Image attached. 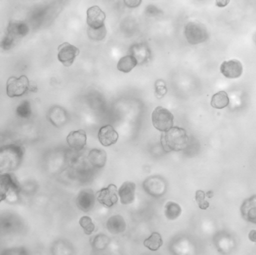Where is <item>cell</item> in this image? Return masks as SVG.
<instances>
[{"mask_svg": "<svg viewBox=\"0 0 256 255\" xmlns=\"http://www.w3.org/2000/svg\"><path fill=\"white\" fill-rule=\"evenodd\" d=\"M19 190L16 179L10 174H0V202L6 200L10 193Z\"/></svg>", "mask_w": 256, "mask_h": 255, "instance_id": "cell-8", "label": "cell"}, {"mask_svg": "<svg viewBox=\"0 0 256 255\" xmlns=\"http://www.w3.org/2000/svg\"><path fill=\"white\" fill-rule=\"evenodd\" d=\"M36 85H32L26 76H12L8 79L6 85L7 95L10 97H21L28 91H36Z\"/></svg>", "mask_w": 256, "mask_h": 255, "instance_id": "cell-3", "label": "cell"}, {"mask_svg": "<svg viewBox=\"0 0 256 255\" xmlns=\"http://www.w3.org/2000/svg\"><path fill=\"white\" fill-rule=\"evenodd\" d=\"M86 22L90 28H99L104 26L106 14L98 6L94 5L87 10Z\"/></svg>", "mask_w": 256, "mask_h": 255, "instance_id": "cell-10", "label": "cell"}, {"mask_svg": "<svg viewBox=\"0 0 256 255\" xmlns=\"http://www.w3.org/2000/svg\"><path fill=\"white\" fill-rule=\"evenodd\" d=\"M240 212L246 221L256 225V196L244 201L240 208Z\"/></svg>", "mask_w": 256, "mask_h": 255, "instance_id": "cell-15", "label": "cell"}, {"mask_svg": "<svg viewBox=\"0 0 256 255\" xmlns=\"http://www.w3.org/2000/svg\"><path fill=\"white\" fill-rule=\"evenodd\" d=\"M87 33H88V37L92 40H102L106 37V27H105V25L99 28H92L88 27V29H87Z\"/></svg>", "mask_w": 256, "mask_h": 255, "instance_id": "cell-27", "label": "cell"}, {"mask_svg": "<svg viewBox=\"0 0 256 255\" xmlns=\"http://www.w3.org/2000/svg\"><path fill=\"white\" fill-rule=\"evenodd\" d=\"M210 104H212V107L215 108V109H224L230 104V98H228V94L226 91H219L212 97Z\"/></svg>", "mask_w": 256, "mask_h": 255, "instance_id": "cell-22", "label": "cell"}, {"mask_svg": "<svg viewBox=\"0 0 256 255\" xmlns=\"http://www.w3.org/2000/svg\"><path fill=\"white\" fill-rule=\"evenodd\" d=\"M243 65L237 59L228 60L222 62L220 66V72L228 79H237L243 73Z\"/></svg>", "mask_w": 256, "mask_h": 255, "instance_id": "cell-11", "label": "cell"}, {"mask_svg": "<svg viewBox=\"0 0 256 255\" xmlns=\"http://www.w3.org/2000/svg\"><path fill=\"white\" fill-rule=\"evenodd\" d=\"M106 227L112 235H120L126 231V223L122 217L116 215L109 219Z\"/></svg>", "mask_w": 256, "mask_h": 255, "instance_id": "cell-19", "label": "cell"}, {"mask_svg": "<svg viewBox=\"0 0 256 255\" xmlns=\"http://www.w3.org/2000/svg\"><path fill=\"white\" fill-rule=\"evenodd\" d=\"M124 4L128 7L134 8L138 7L141 4L142 0H124Z\"/></svg>", "mask_w": 256, "mask_h": 255, "instance_id": "cell-32", "label": "cell"}, {"mask_svg": "<svg viewBox=\"0 0 256 255\" xmlns=\"http://www.w3.org/2000/svg\"><path fill=\"white\" fill-rule=\"evenodd\" d=\"M164 244L160 235L156 232H154L148 238L144 241V246L150 251H158Z\"/></svg>", "mask_w": 256, "mask_h": 255, "instance_id": "cell-24", "label": "cell"}, {"mask_svg": "<svg viewBox=\"0 0 256 255\" xmlns=\"http://www.w3.org/2000/svg\"><path fill=\"white\" fill-rule=\"evenodd\" d=\"M144 191L155 198H159L166 191V183L160 176L150 177L143 183Z\"/></svg>", "mask_w": 256, "mask_h": 255, "instance_id": "cell-6", "label": "cell"}, {"mask_svg": "<svg viewBox=\"0 0 256 255\" xmlns=\"http://www.w3.org/2000/svg\"><path fill=\"white\" fill-rule=\"evenodd\" d=\"M80 225L84 229V233L87 235H92L94 232L96 226L90 217H84L80 220Z\"/></svg>", "mask_w": 256, "mask_h": 255, "instance_id": "cell-29", "label": "cell"}, {"mask_svg": "<svg viewBox=\"0 0 256 255\" xmlns=\"http://www.w3.org/2000/svg\"><path fill=\"white\" fill-rule=\"evenodd\" d=\"M182 213V208L174 202H168L164 208V214H165L166 217L170 220H174L178 218Z\"/></svg>", "mask_w": 256, "mask_h": 255, "instance_id": "cell-25", "label": "cell"}, {"mask_svg": "<svg viewBox=\"0 0 256 255\" xmlns=\"http://www.w3.org/2000/svg\"><path fill=\"white\" fill-rule=\"evenodd\" d=\"M249 239L250 240V241L252 242L256 243V231H251L250 232L249 235Z\"/></svg>", "mask_w": 256, "mask_h": 255, "instance_id": "cell-34", "label": "cell"}, {"mask_svg": "<svg viewBox=\"0 0 256 255\" xmlns=\"http://www.w3.org/2000/svg\"><path fill=\"white\" fill-rule=\"evenodd\" d=\"M106 151L102 149H92L88 154V161L94 167L102 169L106 163Z\"/></svg>", "mask_w": 256, "mask_h": 255, "instance_id": "cell-20", "label": "cell"}, {"mask_svg": "<svg viewBox=\"0 0 256 255\" xmlns=\"http://www.w3.org/2000/svg\"><path fill=\"white\" fill-rule=\"evenodd\" d=\"M109 243V238H108V237L104 235H100L93 238L92 245L93 248H94V250H104L108 247Z\"/></svg>", "mask_w": 256, "mask_h": 255, "instance_id": "cell-26", "label": "cell"}, {"mask_svg": "<svg viewBox=\"0 0 256 255\" xmlns=\"http://www.w3.org/2000/svg\"><path fill=\"white\" fill-rule=\"evenodd\" d=\"M137 64H138V62H137L135 57L130 53L129 55L122 57L120 60L117 64V68L120 71L128 73L130 72Z\"/></svg>", "mask_w": 256, "mask_h": 255, "instance_id": "cell-21", "label": "cell"}, {"mask_svg": "<svg viewBox=\"0 0 256 255\" xmlns=\"http://www.w3.org/2000/svg\"><path fill=\"white\" fill-rule=\"evenodd\" d=\"M30 31L28 25L22 21H12L9 23L6 34L14 38L15 40L25 37Z\"/></svg>", "mask_w": 256, "mask_h": 255, "instance_id": "cell-16", "label": "cell"}, {"mask_svg": "<svg viewBox=\"0 0 256 255\" xmlns=\"http://www.w3.org/2000/svg\"><path fill=\"white\" fill-rule=\"evenodd\" d=\"M67 142L72 149L78 151H81L86 145V133L84 130L70 132L68 136Z\"/></svg>", "mask_w": 256, "mask_h": 255, "instance_id": "cell-14", "label": "cell"}, {"mask_svg": "<svg viewBox=\"0 0 256 255\" xmlns=\"http://www.w3.org/2000/svg\"><path fill=\"white\" fill-rule=\"evenodd\" d=\"M50 119L51 122L57 127L63 125L67 121L66 111L60 107H55L50 112Z\"/></svg>", "mask_w": 256, "mask_h": 255, "instance_id": "cell-23", "label": "cell"}, {"mask_svg": "<svg viewBox=\"0 0 256 255\" xmlns=\"http://www.w3.org/2000/svg\"><path fill=\"white\" fill-rule=\"evenodd\" d=\"M185 36L190 44L196 45L206 41L208 38V33L202 24L191 22L186 25Z\"/></svg>", "mask_w": 256, "mask_h": 255, "instance_id": "cell-5", "label": "cell"}, {"mask_svg": "<svg viewBox=\"0 0 256 255\" xmlns=\"http://www.w3.org/2000/svg\"><path fill=\"white\" fill-rule=\"evenodd\" d=\"M16 115L22 118H28L31 116L32 109L30 102L24 101L16 108Z\"/></svg>", "mask_w": 256, "mask_h": 255, "instance_id": "cell-28", "label": "cell"}, {"mask_svg": "<svg viewBox=\"0 0 256 255\" xmlns=\"http://www.w3.org/2000/svg\"><path fill=\"white\" fill-rule=\"evenodd\" d=\"M16 40L13 37H10L8 34H6V36L3 37L2 40L0 42V48L4 49V50H9L12 49L15 45Z\"/></svg>", "mask_w": 256, "mask_h": 255, "instance_id": "cell-31", "label": "cell"}, {"mask_svg": "<svg viewBox=\"0 0 256 255\" xmlns=\"http://www.w3.org/2000/svg\"><path fill=\"white\" fill-rule=\"evenodd\" d=\"M206 196H208V198H209V199H210V198L213 197V196H214L213 192H212V191L208 192V193L207 194H206Z\"/></svg>", "mask_w": 256, "mask_h": 255, "instance_id": "cell-35", "label": "cell"}, {"mask_svg": "<svg viewBox=\"0 0 256 255\" xmlns=\"http://www.w3.org/2000/svg\"><path fill=\"white\" fill-rule=\"evenodd\" d=\"M97 199L100 205L111 208L118 202V195H117V187L114 184H110L106 188L102 189L98 192Z\"/></svg>", "mask_w": 256, "mask_h": 255, "instance_id": "cell-9", "label": "cell"}, {"mask_svg": "<svg viewBox=\"0 0 256 255\" xmlns=\"http://www.w3.org/2000/svg\"><path fill=\"white\" fill-rule=\"evenodd\" d=\"M58 50V61L66 67L72 65L75 58L80 54L79 49L68 42L60 45Z\"/></svg>", "mask_w": 256, "mask_h": 255, "instance_id": "cell-7", "label": "cell"}, {"mask_svg": "<svg viewBox=\"0 0 256 255\" xmlns=\"http://www.w3.org/2000/svg\"><path fill=\"white\" fill-rule=\"evenodd\" d=\"M196 201L200 209L207 210L210 206L208 202L206 200V194L202 190H198L196 193Z\"/></svg>", "mask_w": 256, "mask_h": 255, "instance_id": "cell-30", "label": "cell"}, {"mask_svg": "<svg viewBox=\"0 0 256 255\" xmlns=\"http://www.w3.org/2000/svg\"><path fill=\"white\" fill-rule=\"evenodd\" d=\"M135 190L136 184L134 183L124 182L118 190L122 204L124 205L132 204L135 199Z\"/></svg>", "mask_w": 256, "mask_h": 255, "instance_id": "cell-18", "label": "cell"}, {"mask_svg": "<svg viewBox=\"0 0 256 255\" xmlns=\"http://www.w3.org/2000/svg\"><path fill=\"white\" fill-rule=\"evenodd\" d=\"M131 55L136 59L138 64H142L147 62L150 57V51L148 46L144 43H136L131 46L130 50Z\"/></svg>", "mask_w": 256, "mask_h": 255, "instance_id": "cell-17", "label": "cell"}, {"mask_svg": "<svg viewBox=\"0 0 256 255\" xmlns=\"http://www.w3.org/2000/svg\"><path fill=\"white\" fill-rule=\"evenodd\" d=\"M78 208L82 212H90L94 208L96 197L92 190H84L78 195L76 200Z\"/></svg>", "mask_w": 256, "mask_h": 255, "instance_id": "cell-12", "label": "cell"}, {"mask_svg": "<svg viewBox=\"0 0 256 255\" xmlns=\"http://www.w3.org/2000/svg\"><path fill=\"white\" fill-rule=\"evenodd\" d=\"M24 149L20 145H4L0 148V174L10 173L16 170L24 159Z\"/></svg>", "mask_w": 256, "mask_h": 255, "instance_id": "cell-1", "label": "cell"}, {"mask_svg": "<svg viewBox=\"0 0 256 255\" xmlns=\"http://www.w3.org/2000/svg\"><path fill=\"white\" fill-rule=\"evenodd\" d=\"M188 134L184 129L172 127L161 135L160 142L166 152L180 151L186 148L188 143Z\"/></svg>", "mask_w": 256, "mask_h": 255, "instance_id": "cell-2", "label": "cell"}, {"mask_svg": "<svg viewBox=\"0 0 256 255\" xmlns=\"http://www.w3.org/2000/svg\"><path fill=\"white\" fill-rule=\"evenodd\" d=\"M99 142L104 147H109L116 143L118 139V134L115 129L111 125L102 127L98 132Z\"/></svg>", "mask_w": 256, "mask_h": 255, "instance_id": "cell-13", "label": "cell"}, {"mask_svg": "<svg viewBox=\"0 0 256 255\" xmlns=\"http://www.w3.org/2000/svg\"><path fill=\"white\" fill-rule=\"evenodd\" d=\"M230 0H216V5L220 7H224L230 4Z\"/></svg>", "mask_w": 256, "mask_h": 255, "instance_id": "cell-33", "label": "cell"}, {"mask_svg": "<svg viewBox=\"0 0 256 255\" xmlns=\"http://www.w3.org/2000/svg\"><path fill=\"white\" fill-rule=\"evenodd\" d=\"M154 127L160 132H166L171 129L174 124V116L168 109L158 106L152 115Z\"/></svg>", "mask_w": 256, "mask_h": 255, "instance_id": "cell-4", "label": "cell"}]
</instances>
